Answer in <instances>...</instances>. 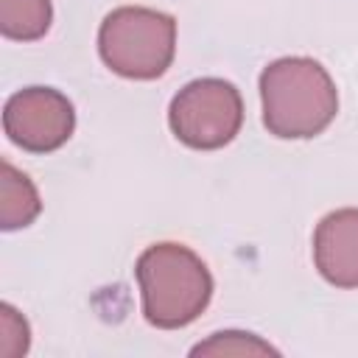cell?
<instances>
[{"label": "cell", "mask_w": 358, "mask_h": 358, "mask_svg": "<svg viewBox=\"0 0 358 358\" xmlns=\"http://www.w3.org/2000/svg\"><path fill=\"white\" fill-rule=\"evenodd\" d=\"M263 126L280 140L322 134L338 112V90L330 73L308 56H282L260 73Z\"/></svg>", "instance_id": "obj_1"}, {"label": "cell", "mask_w": 358, "mask_h": 358, "mask_svg": "<svg viewBox=\"0 0 358 358\" xmlns=\"http://www.w3.org/2000/svg\"><path fill=\"white\" fill-rule=\"evenodd\" d=\"M134 277L140 285L143 316L159 330L187 327L213 299V274L185 243H151L137 257Z\"/></svg>", "instance_id": "obj_2"}, {"label": "cell", "mask_w": 358, "mask_h": 358, "mask_svg": "<svg viewBox=\"0 0 358 358\" xmlns=\"http://www.w3.org/2000/svg\"><path fill=\"white\" fill-rule=\"evenodd\" d=\"M98 53L123 78H159L176 53V20L148 6H120L98 28Z\"/></svg>", "instance_id": "obj_3"}, {"label": "cell", "mask_w": 358, "mask_h": 358, "mask_svg": "<svg viewBox=\"0 0 358 358\" xmlns=\"http://www.w3.org/2000/svg\"><path fill=\"white\" fill-rule=\"evenodd\" d=\"M168 126L187 148H224L243 126V98L232 81L213 76L196 78L173 95L168 106Z\"/></svg>", "instance_id": "obj_4"}, {"label": "cell", "mask_w": 358, "mask_h": 358, "mask_svg": "<svg viewBox=\"0 0 358 358\" xmlns=\"http://www.w3.org/2000/svg\"><path fill=\"white\" fill-rule=\"evenodd\" d=\"M3 129L22 151L50 154L73 137L76 109L70 98L53 87H25L6 101Z\"/></svg>", "instance_id": "obj_5"}, {"label": "cell", "mask_w": 358, "mask_h": 358, "mask_svg": "<svg viewBox=\"0 0 358 358\" xmlns=\"http://www.w3.org/2000/svg\"><path fill=\"white\" fill-rule=\"evenodd\" d=\"M313 263L336 288H358V207L327 213L313 232Z\"/></svg>", "instance_id": "obj_6"}, {"label": "cell", "mask_w": 358, "mask_h": 358, "mask_svg": "<svg viewBox=\"0 0 358 358\" xmlns=\"http://www.w3.org/2000/svg\"><path fill=\"white\" fill-rule=\"evenodd\" d=\"M42 213V201L36 185L14 168L8 159L0 162V227L6 232L25 229Z\"/></svg>", "instance_id": "obj_7"}, {"label": "cell", "mask_w": 358, "mask_h": 358, "mask_svg": "<svg viewBox=\"0 0 358 358\" xmlns=\"http://www.w3.org/2000/svg\"><path fill=\"white\" fill-rule=\"evenodd\" d=\"M50 0H0V31L14 42H34L50 31Z\"/></svg>", "instance_id": "obj_8"}, {"label": "cell", "mask_w": 358, "mask_h": 358, "mask_svg": "<svg viewBox=\"0 0 358 358\" xmlns=\"http://www.w3.org/2000/svg\"><path fill=\"white\" fill-rule=\"evenodd\" d=\"M190 355H235V358H249V355H280L277 347H271L266 338L246 333V330H218L210 338L199 341Z\"/></svg>", "instance_id": "obj_9"}, {"label": "cell", "mask_w": 358, "mask_h": 358, "mask_svg": "<svg viewBox=\"0 0 358 358\" xmlns=\"http://www.w3.org/2000/svg\"><path fill=\"white\" fill-rule=\"evenodd\" d=\"M31 347L28 319L8 302L0 305V358H22Z\"/></svg>", "instance_id": "obj_10"}]
</instances>
